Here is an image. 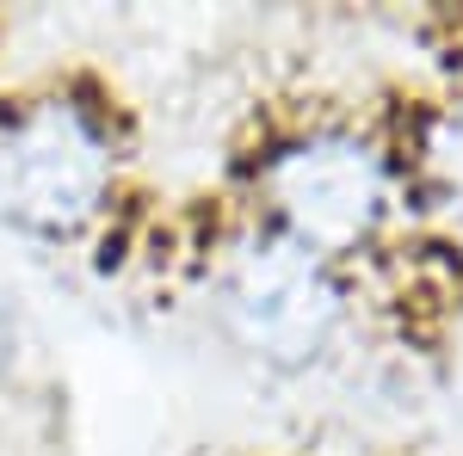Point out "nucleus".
Returning a JSON list of instances; mask_svg holds the SVG:
<instances>
[{
	"label": "nucleus",
	"mask_w": 463,
	"mask_h": 456,
	"mask_svg": "<svg viewBox=\"0 0 463 456\" xmlns=\"http://www.w3.org/2000/svg\"><path fill=\"white\" fill-rule=\"evenodd\" d=\"M137 117L93 69H43L0 93V228L50 253L111 235L137 185Z\"/></svg>",
	"instance_id": "obj_2"
},
{
	"label": "nucleus",
	"mask_w": 463,
	"mask_h": 456,
	"mask_svg": "<svg viewBox=\"0 0 463 456\" xmlns=\"http://www.w3.org/2000/svg\"><path fill=\"white\" fill-rule=\"evenodd\" d=\"M390 124H395V148L408 161L420 228H439L445 241L463 247V87L414 99Z\"/></svg>",
	"instance_id": "obj_4"
},
{
	"label": "nucleus",
	"mask_w": 463,
	"mask_h": 456,
	"mask_svg": "<svg viewBox=\"0 0 463 456\" xmlns=\"http://www.w3.org/2000/svg\"><path fill=\"white\" fill-rule=\"evenodd\" d=\"M19 351H25V327H19V309H13V296L0 290V388L13 383V364H19Z\"/></svg>",
	"instance_id": "obj_5"
},
{
	"label": "nucleus",
	"mask_w": 463,
	"mask_h": 456,
	"mask_svg": "<svg viewBox=\"0 0 463 456\" xmlns=\"http://www.w3.org/2000/svg\"><path fill=\"white\" fill-rule=\"evenodd\" d=\"M204 315L248 370L297 383L346 346L358 321V278L229 210L204 253Z\"/></svg>",
	"instance_id": "obj_3"
},
{
	"label": "nucleus",
	"mask_w": 463,
	"mask_h": 456,
	"mask_svg": "<svg viewBox=\"0 0 463 456\" xmlns=\"http://www.w3.org/2000/svg\"><path fill=\"white\" fill-rule=\"evenodd\" d=\"M229 204L346 278L420 235L395 124L340 106L260 117L229 161Z\"/></svg>",
	"instance_id": "obj_1"
}]
</instances>
